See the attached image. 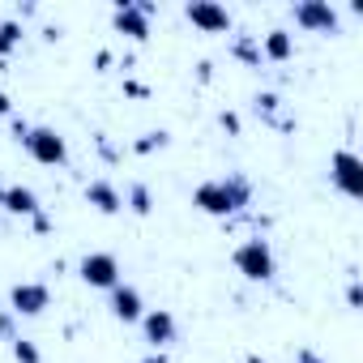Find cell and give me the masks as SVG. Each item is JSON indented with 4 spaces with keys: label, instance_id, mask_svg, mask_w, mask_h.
Returning <instances> with one entry per match:
<instances>
[{
    "label": "cell",
    "instance_id": "6da1fadb",
    "mask_svg": "<svg viewBox=\"0 0 363 363\" xmlns=\"http://www.w3.org/2000/svg\"><path fill=\"white\" fill-rule=\"evenodd\" d=\"M193 206L210 218H235L240 210L252 206V179L231 171V175H218V179H206V184L193 189Z\"/></svg>",
    "mask_w": 363,
    "mask_h": 363
},
{
    "label": "cell",
    "instance_id": "7a4b0ae2",
    "mask_svg": "<svg viewBox=\"0 0 363 363\" xmlns=\"http://www.w3.org/2000/svg\"><path fill=\"white\" fill-rule=\"evenodd\" d=\"M231 265H235L248 282H274V278H278V257H274V244H269L265 235L244 240V244L231 252Z\"/></svg>",
    "mask_w": 363,
    "mask_h": 363
},
{
    "label": "cell",
    "instance_id": "3957f363",
    "mask_svg": "<svg viewBox=\"0 0 363 363\" xmlns=\"http://www.w3.org/2000/svg\"><path fill=\"white\" fill-rule=\"evenodd\" d=\"M291 18L308 35H337L342 30V13H337V5H329V0H295Z\"/></svg>",
    "mask_w": 363,
    "mask_h": 363
},
{
    "label": "cell",
    "instance_id": "277c9868",
    "mask_svg": "<svg viewBox=\"0 0 363 363\" xmlns=\"http://www.w3.org/2000/svg\"><path fill=\"white\" fill-rule=\"evenodd\" d=\"M22 150H26L39 167H65V162H69V141H65L56 128H48V124H30Z\"/></svg>",
    "mask_w": 363,
    "mask_h": 363
},
{
    "label": "cell",
    "instance_id": "5b68a950",
    "mask_svg": "<svg viewBox=\"0 0 363 363\" xmlns=\"http://www.w3.org/2000/svg\"><path fill=\"white\" fill-rule=\"evenodd\" d=\"M77 278H82L86 286H94V291H111V286L124 282L116 252H86V257L77 261Z\"/></svg>",
    "mask_w": 363,
    "mask_h": 363
},
{
    "label": "cell",
    "instance_id": "8992f818",
    "mask_svg": "<svg viewBox=\"0 0 363 363\" xmlns=\"http://www.w3.org/2000/svg\"><path fill=\"white\" fill-rule=\"evenodd\" d=\"M329 179L337 184V193H346L350 201H359L363 197V162H359V154L354 150H337L329 158Z\"/></svg>",
    "mask_w": 363,
    "mask_h": 363
},
{
    "label": "cell",
    "instance_id": "52a82bcc",
    "mask_svg": "<svg viewBox=\"0 0 363 363\" xmlns=\"http://www.w3.org/2000/svg\"><path fill=\"white\" fill-rule=\"evenodd\" d=\"M184 18H189L197 30H206V35H227V30L235 26L231 9L218 5V0H189V5H184Z\"/></svg>",
    "mask_w": 363,
    "mask_h": 363
},
{
    "label": "cell",
    "instance_id": "ba28073f",
    "mask_svg": "<svg viewBox=\"0 0 363 363\" xmlns=\"http://www.w3.org/2000/svg\"><path fill=\"white\" fill-rule=\"evenodd\" d=\"M52 308V286L48 282H13L9 291V312L13 316H43Z\"/></svg>",
    "mask_w": 363,
    "mask_h": 363
},
{
    "label": "cell",
    "instance_id": "9c48e42d",
    "mask_svg": "<svg viewBox=\"0 0 363 363\" xmlns=\"http://www.w3.org/2000/svg\"><path fill=\"white\" fill-rule=\"evenodd\" d=\"M137 325H141V337H145L150 350H167L175 342V316L167 308H145V316Z\"/></svg>",
    "mask_w": 363,
    "mask_h": 363
},
{
    "label": "cell",
    "instance_id": "30bf717a",
    "mask_svg": "<svg viewBox=\"0 0 363 363\" xmlns=\"http://www.w3.org/2000/svg\"><path fill=\"white\" fill-rule=\"evenodd\" d=\"M111 26H116V35H128L133 43H145L150 39V18L137 9V0H116Z\"/></svg>",
    "mask_w": 363,
    "mask_h": 363
},
{
    "label": "cell",
    "instance_id": "8fae6325",
    "mask_svg": "<svg viewBox=\"0 0 363 363\" xmlns=\"http://www.w3.org/2000/svg\"><path fill=\"white\" fill-rule=\"evenodd\" d=\"M107 308H111V316L124 320V325H137V320L145 316V299H141V291L128 286V282H120V286L107 291Z\"/></svg>",
    "mask_w": 363,
    "mask_h": 363
},
{
    "label": "cell",
    "instance_id": "7c38bea8",
    "mask_svg": "<svg viewBox=\"0 0 363 363\" xmlns=\"http://www.w3.org/2000/svg\"><path fill=\"white\" fill-rule=\"evenodd\" d=\"M0 210L13 214V218H35V214H43L39 193L26 189V184H5V189H0Z\"/></svg>",
    "mask_w": 363,
    "mask_h": 363
},
{
    "label": "cell",
    "instance_id": "4fadbf2b",
    "mask_svg": "<svg viewBox=\"0 0 363 363\" xmlns=\"http://www.w3.org/2000/svg\"><path fill=\"white\" fill-rule=\"evenodd\" d=\"M86 206L111 218V214H120V210H124V193L111 184V179H103V175H99V179H90V184H86Z\"/></svg>",
    "mask_w": 363,
    "mask_h": 363
},
{
    "label": "cell",
    "instance_id": "5bb4252c",
    "mask_svg": "<svg viewBox=\"0 0 363 363\" xmlns=\"http://www.w3.org/2000/svg\"><path fill=\"white\" fill-rule=\"evenodd\" d=\"M291 56H295V35H291L286 26H274V30L261 35V60H269V65H286Z\"/></svg>",
    "mask_w": 363,
    "mask_h": 363
},
{
    "label": "cell",
    "instance_id": "9a60e30c",
    "mask_svg": "<svg viewBox=\"0 0 363 363\" xmlns=\"http://www.w3.org/2000/svg\"><path fill=\"white\" fill-rule=\"evenodd\" d=\"M124 210L137 214V218H150L154 214V189L145 184V179H133V184L124 189Z\"/></svg>",
    "mask_w": 363,
    "mask_h": 363
},
{
    "label": "cell",
    "instance_id": "2e32d148",
    "mask_svg": "<svg viewBox=\"0 0 363 363\" xmlns=\"http://www.w3.org/2000/svg\"><path fill=\"white\" fill-rule=\"evenodd\" d=\"M231 56L248 69H261V35H248V30L231 35Z\"/></svg>",
    "mask_w": 363,
    "mask_h": 363
},
{
    "label": "cell",
    "instance_id": "e0dca14e",
    "mask_svg": "<svg viewBox=\"0 0 363 363\" xmlns=\"http://www.w3.org/2000/svg\"><path fill=\"white\" fill-rule=\"evenodd\" d=\"M22 39H26V26H22L18 18H5V22H0V60H9V56L22 48Z\"/></svg>",
    "mask_w": 363,
    "mask_h": 363
},
{
    "label": "cell",
    "instance_id": "ac0fdd59",
    "mask_svg": "<svg viewBox=\"0 0 363 363\" xmlns=\"http://www.w3.org/2000/svg\"><path fill=\"white\" fill-rule=\"evenodd\" d=\"M278 107H282V99H278V94H269V90L252 94V111H257V116H265V120H269V124H278V128H291V120H278Z\"/></svg>",
    "mask_w": 363,
    "mask_h": 363
},
{
    "label": "cell",
    "instance_id": "d6986e66",
    "mask_svg": "<svg viewBox=\"0 0 363 363\" xmlns=\"http://www.w3.org/2000/svg\"><path fill=\"white\" fill-rule=\"evenodd\" d=\"M167 145H171V133H167V128H150V133H141L128 150L145 158V154H158V150H167Z\"/></svg>",
    "mask_w": 363,
    "mask_h": 363
},
{
    "label": "cell",
    "instance_id": "ffe728a7",
    "mask_svg": "<svg viewBox=\"0 0 363 363\" xmlns=\"http://www.w3.org/2000/svg\"><path fill=\"white\" fill-rule=\"evenodd\" d=\"M9 350H13V359H18V363H43V350H39V342H35V337H22V333H18V337L9 342Z\"/></svg>",
    "mask_w": 363,
    "mask_h": 363
},
{
    "label": "cell",
    "instance_id": "44dd1931",
    "mask_svg": "<svg viewBox=\"0 0 363 363\" xmlns=\"http://www.w3.org/2000/svg\"><path fill=\"white\" fill-rule=\"evenodd\" d=\"M0 337H5V342H13L18 337V316L5 308V312H0Z\"/></svg>",
    "mask_w": 363,
    "mask_h": 363
},
{
    "label": "cell",
    "instance_id": "7402d4cb",
    "mask_svg": "<svg viewBox=\"0 0 363 363\" xmlns=\"http://www.w3.org/2000/svg\"><path fill=\"white\" fill-rule=\"evenodd\" d=\"M218 124H223V133H231V137H240V128H244L235 111H218Z\"/></svg>",
    "mask_w": 363,
    "mask_h": 363
},
{
    "label": "cell",
    "instance_id": "603a6c76",
    "mask_svg": "<svg viewBox=\"0 0 363 363\" xmlns=\"http://www.w3.org/2000/svg\"><path fill=\"white\" fill-rule=\"evenodd\" d=\"M295 363H329V359H325L316 346H299V350H295Z\"/></svg>",
    "mask_w": 363,
    "mask_h": 363
},
{
    "label": "cell",
    "instance_id": "cb8c5ba5",
    "mask_svg": "<svg viewBox=\"0 0 363 363\" xmlns=\"http://www.w3.org/2000/svg\"><path fill=\"white\" fill-rule=\"evenodd\" d=\"M124 94H133V99H150V86L137 82V77H124Z\"/></svg>",
    "mask_w": 363,
    "mask_h": 363
},
{
    "label": "cell",
    "instance_id": "d4e9b609",
    "mask_svg": "<svg viewBox=\"0 0 363 363\" xmlns=\"http://www.w3.org/2000/svg\"><path fill=\"white\" fill-rule=\"evenodd\" d=\"M346 303H350V308H363V282H359V278H350V286H346Z\"/></svg>",
    "mask_w": 363,
    "mask_h": 363
},
{
    "label": "cell",
    "instance_id": "484cf974",
    "mask_svg": "<svg viewBox=\"0 0 363 363\" xmlns=\"http://www.w3.org/2000/svg\"><path fill=\"white\" fill-rule=\"evenodd\" d=\"M30 227H35V235H52V227H56V223H52L48 214H35V218H30Z\"/></svg>",
    "mask_w": 363,
    "mask_h": 363
},
{
    "label": "cell",
    "instance_id": "4316f807",
    "mask_svg": "<svg viewBox=\"0 0 363 363\" xmlns=\"http://www.w3.org/2000/svg\"><path fill=\"white\" fill-rule=\"evenodd\" d=\"M26 133H30V120H22V116H13V137H18V141H26Z\"/></svg>",
    "mask_w": 363,
    "mask_h": 363
},
{
    "label": "cell",
    "instance_id": "83f0119b",
    "mask_svg": "<svg viewBox=\"0 0 363 363\" xmlns=\"http://www.w3.org/2000/svg\"><path fill=\"white\" fill-rule=\"evenodd\" d=\"M137 363H171V359H167V350H145Z\"/></svg>",
    "mask_w": 363,
    "mask_h": 363
},
{
    "label": "cell",
    "instance_id": "f1b7e54d",
    "mask_svg": "<svg viewBox=\"0 0 363 363\" xmlns=\"http://www.w3.org/2000/svg\"><path fill=\"white\" fill-rule=\"evenodd\" d=\"M210 77H214V60H201L197 65V82H210Z\"/></svg>",
    "mask_w": 363,
    "mask_h": 363
},
{
    "label": "cell",
    "instance_id": "f546056e",
    "mask_svg": "<svg viewBox=\"0 0 363 363\" xmlns=\"http://www.w3.org/2000/svg\"><path fill=\"white\" fill-rule=\"evenodd\" d=\"M35 13H39V5H35V0H26V5H18V22H22V18H35Z\"/></svg>",
    "mask_w": 363,
    "mask_h": 363
},
{
    "label": "cell",
    "instance_id": "4dcf8cb0",
    "mask_svg": "<svg viewBox=\"0 0 363 363\" xmlns=\"http://www.w3.org/2000/svg\"><path fill=\"white\" fill-rule=\"evenodd\" d=\"M137 9H141L150 22H154V13H158V5H154V0H137Z\"/></svg>",
    "mask_w": 363,
    "mask_h": 363
},
{
    "label": "cell",
    "instance_id": "1f68e13d",
    "mask_svg": "<svg viewBox=\"0 0 363 363\" xmlns=\"http://www.w3.org/2000/svg\"><path fill=\"white\" fill-rule=\"evenodd\" d=\"M94 65H99V69H107V65H111V52H107V48H99V52H94Z\"/></svg>",
    "mask_w": 363,
    "mask_h": 363
},
{
    "label": "cell",
    "instance_id": "d6a6232c",
    "mask_svg": "<svg viewBox=\"0 0 363 363\" xmlns=\"http://www.w3.org/2000/svg\"><path fill=\"white\" fill-rule=\"evenodd\" d=\"M0 116H13V99L5 90H0Z\"/></svg>",
    "mask_w": 363,
    "mask_h": 363
},
{
    "label": "cell",
    "instance_id": "836d02e7",
    "mask_svg": "<svg viewBox=\"0 0 363 363\" xmlns=\"http://www.w3.org/2000/svg\"><path fill=\"white\" fill-rule=\"evenodd\" d=\"M244 363H269V359H261V354H248V359H244Z\"/></svg>",
    "mask_w": 363,
    "mask_h": 363
}]
</instances>
